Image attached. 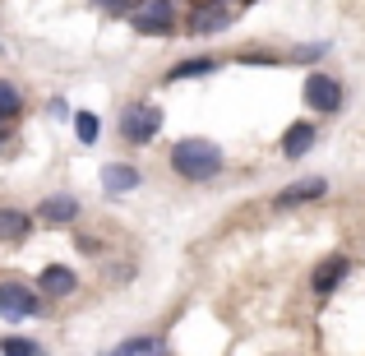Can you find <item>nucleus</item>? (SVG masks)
Listing matches in <instances>:
<instances>
[{"label": "nucleus", "mask_w": 365, "mask_h": 356, "mask_svg": "<svg viewBox=\"0 0 365 356\" xmlns=\"http://www.w3.org/2000/svg\"><path fill=\"white\" fill-rule=\"evenodd\" d=\"M222 167H227V158L213 139H180L176 148H171V171H176L180 180H190V185L222 176Z\"/></svg>", "instance_id": "f257e3e1"}, {"label": "nucleus", "mask_w": 365, "mask_h": 356, "mask_svg": "<svg viewBox=\"0 0 365 356\" xmlns=\"http://www.w3.org/2000/svg\"><path fill=\"white\" fill-rule=\"evenodd\" d=\"M125 19L139 37H162L176 28V0H134Z\"/></svg>", "instance_id": "f03ea898"}, {"label": "nucleus", "mask_w": 365, "mask_h": 356, "mask_svg": "<svg viewBox=\"0 0 365 356\" xmlns=\"http://www.w3.org/2000/svg\"><path fill=\"white\" fill-rule=\"evenodd\" d=\"M162 130V107L158 102H130V107L120 111V134L130 143H153Z\"/></svg>", "instance_id": "7ed1b4c3"}, {"label": "nucleus", "mask_w": 365, "mask_h": 356, "mask_svg": "<svg viewBox=\"0 0 365 356\" xmlns=\"http://www.w3.org/2000/svg\"><path fill=\"white\" fill-rule=\"evenodd\" d=\"M342 83L333 79V74H305V102H310V111H319V116H338L342 111Z\"/></svg>", "instance_id": "20e7f679"}, {"label": "nucleus", "mask_w": 365, "mask_h": 356, "mask_svg": "<svg viewBox=\"0 0 365 356\" xmlns=\"http://www.w3.org/2000/svg\"><path fill=\"white\" fill-rule=\"evenodd\" d=\"M42 310V292L24 283H0V320H33Z\"/></svg>", "instance_id": "39448f33"}, {"label": "nucleus", "mask_w": 365, "mask_h": 356, "mask_svg": "<svg viewBox=\"0 0 365 356\" xmlns=\"http://www.w3.org/2000/svg\"><path fill=\"white\" fill-rule=\"evenodd\" d=\"M79 199L74 195H46L42 204H37V223L42 227H70V223H79Z\"/></svg>", "instance_id": "423d86ee"}, {"label": "nucleus", "mask_w": 365, "mask_h": 356, "mask_svg": "<svg viewBox=\"0 0 365 356\" xmlns=\"http://www.w3.org/2000/svg\"><path fill=\"white\" fill-rule=\"evenodd\" d=\"M351 273V259L347 255H329V259H319V268H314V278H310V287H314V296H333L342 287V278Z\"/></svg>", "instance_id": "0eeeda50"}, {"label": "nucleus", "mask_w": 365, "mask_h": 356, "mask_svg": "<svg viewBox=\"0 0 365 356\" xmlns=\"http://www.w3.org/2000/svg\"><path fill=\"white\" fill-rule=\"evenodd\" d=\"M232 24V9H227V0H204V5L190 14V33L195 37H204V33H222V28Z\"/></svg>", "instance_id": "6e6552de"}, {"label": "nucleus", "mask_w": 365, "mask_h": 356, "mask_svg": "<svg viewBox=\"0 0 365 356\" xmlns=\"http://www.w3.org/2000/svg\"><path fill=\"white\" fill-rule=\"evenodd\" d=\"M37 292L42 296H74L79 292V273L65 264H46L42 273H37Z\"/></svg>", "instance_id": "1a4fd4ad"}, {"label": "nucleus", "mask_w": 365, "mask_h": 356, "mask_svg": "<svg viewBox=\"0 0 365 356\" xmlns=\"http://www.w3.org/2000/svg\"><path fill=\"white\" fill-rule=\"evenodd\" d=\"M329 195V180H319V176H305V180H296V185H287L282 195L273 199L277 208H296V204H310V199H324Z\"/></svg>", "instance_id": "9d476101"}, {"label": "nucleus", "mask_w": 365, "mask_h": 356, "mask_svg": "<svg viewBox=\"0 0 365 356\" xmlns=\"http://www.w3.org/2000/svg\"><path fill=\"white\" fill-rule=\"evenodd\" d=\"M314 139H319V130H314L310 121L287 125V134H282V158H305V153L314 148Z\"/></svg>", "instance_id": "9b49d317"}, {"label": "nucleus", "mask_w": 365, "mask_h": 356, "mask_svg": "<svg viewBox=\"0 0 365 356\" xmlns=\"http://www.w3.org/2000/svg\"><path fill=\"white\" fill-rule=\"evenodd\" d=\"M139 180H143L139 167H130V162H111V167H102V185H107V195H130Z\"/></svg>", "instance_id": "f8f14e48"}, {"label": "nucleus", "mask_w": 365, "mask_h": 356, "mask_svg": "<svg viewBox=\"0 0 365 356\" xmlns=\"http://www.w3.org/2000/svg\"><path fill=\"white\" fill-rule=\"evenodd\" d=\"M217 65H222L217 56H190V61L171 65V74H167V79H171V83H180V79H199V74H213Z\"/></svg>", "instance_id": "ddd939ff"}, {"label": "nucleus", "mask_w": 365, "mask_h": 356, "mask_svg": "<svg viewBox=\"0 0 365 356\" xmlns=\"http://www.w3.org/2000/svg\"><path fill=\"white\" fill-rule=\"evenodd\" d=\"M33 232V218L19 213V208H0V240H24Z\"/></svg>", "instance_id": "4468645a"}, {"label": "nucleus", "mask_w": 365, "mask_h": 356, "mask_svg": "<svg viewBox=\"0 0 365 356\" xmlns=\"http://www.w3.org/2000/svg\"><path fill=\"white\" fill-rule=\"evenodd\" d=\"M19 116H24V93L0 79V121H19Z\"/></svg>", "instance_id": "2eb2a0df"}, {"label": "nucleus", "mask_w": 365, "mask_h": 356, "mask_svg": "<svg viewBox=\"0 0 365 356\" xmlns=\"http://www.w3.org/2000/svg\"><path fill=\"white\" fill-rule=\"evenodd\" d=\"M98 116H93V111H79V116H74V134H79V143H98Z\"/></svg>", "instance_id": "dca6fc26"}, {"label": "nucleus", "mask_w": 365, "mask_h": 356, "mask_svg": "<svg viewBox=\"0 0 365 356\" xmlns=\"http://www.w3.org/2000/svg\"><path fill=\"white\" fill-rule=\"evenodd\" d=\"M116 352L120 356H130V352H167V342L162 338H125V342H116Z\"/></svg>", "instance_id": "f3484780"}, {"label": "nucleus", "mask_w": 365, "mask_h": 356, "mask_svg": "<svg viewBox=\"0 0 365 356\" xmlns=\"http://www.w3.org/2000/svg\"><path fill=\"white\" fill-rule=\"evenodd\" d=\"M0 352H9V356H37V352H42V342H28V338H0Z\"/></svg>", "instance_id": "a211bd4d"}, {"label": "nucleus", "mask_w": 365, "mask_h": 356, "mask_svg": "<svg viewBox=\"0 0 365 356\" xmlns=\"http://www.w3.org/2000/svg\"><path fill=\"white\" fill-rule=\"evenodd\" d=\"M241 61L245 65H277L282 56H273V51H241Z\"/></svg>", "instance_id": "6ab92c4d"}, {"label": "nucleus", "mask_w": 365, "mask_h": 356, "mask_svg": "<svg viewBox=\"0 0 365 356\" xmlns=\"http://www.w3.org/2000/svg\"><path fill=\"white\" fill-rule=\"evenodd\" d=\"M324 51H329L324 42H314V46H296V51H292V61H319Z\"/></svg>", "instance_id": "aec40b11"}, {"label": "nucleus", "mask_w": 365, "mask_h": 356, "mask_svg": "<svg viewBox=\"0 0 365 356\" xmlns=\"http://www.w3.org/2000/svg\"><path fill=\"white\" fill-rule=\"evenodd\" d=\"M98 9H107V14H130V5L134 0H93Z\"/></svg>", "instance_id": "412c9836"}]
</instances>
